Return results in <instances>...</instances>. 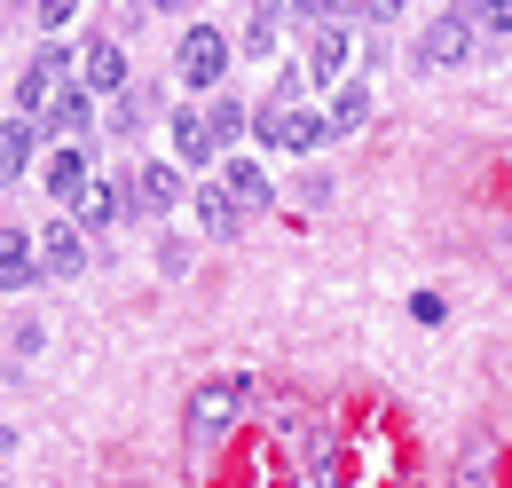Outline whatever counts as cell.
<instances>
[{
	"label": "cell",
	"mask_w": 512,
	"mask_h": 488,
	"mask_svg": "<svg viewBox=\"0 0 512 488\" xmlns=\"http://www.w3.org/2000/svg\"><path fill=\"white\" fill-rule=\"evenodd\" d=\"M229 56H237V48H229V32H221V24H190V32H182V48H174L182 79H190V87H213V95H221V79H229Z\"/></svg>",
	"instance_id": "3957f363"
},
{
	"label": "cell",
	"mask_w": 512,
	"mask_h": 488,
	"mask_svg": "<svg viewBox=\"0 0 512 488\" xmlns=\"http://www.w3.org/2000/svg\"><path fill=\"white\" fill-rule=\"evenodd\" d=\"M32 158H40V126H32V119H8V126H0V174H8V182H24V166H32Z\"/></svg>",
	"instance_id": "4fadbf2b"
},
{
	"label": "cell",
	"mask_w": 512,
	"mask_h": 488,
	"mask_svg": "<svg viewBox=\"0 0 512 488\" xmlns=\"http://www.w3.org/2000/svg\"><path fill=\"white\" fill-rule=\"evenodd\" d=\"M119 213H134V205H127V182H95L87 197H79V229H111Z\"/></svg>",
	"instance_id": "9a60e30c"
},
{
	"label": "cell",
	"mask_w": 512,
	"mask_h": 488,
	"mask_svg": "<svg viewBox=\"0 0 512 488\" xmlns=\"http://www.w3.org/2000/svg\"><path fill=\"white\" fill-rule=\"evenodd\" d=\"M473 24H481V32H497V40H505V32H512V0H481V8H473Z\"/></svg>",
	"instance_id": "44dd1931"
},
{
	"label": "cell",
	"mask_w": 512,
	"mask_h": 488,
	"mask_svg": "<svg viewBox=\"0 0 512 488\" xmlns=\"http://www.w3.org/2000/svg\"><path fill=\"white\" fill-rule=\"evenodd\" d=\"M410 315H418V323H426V331H434V323H442L449 307H442V292H418V300H410Z\"/></svg>",
	"instance_id": "603a6c76"
},
{
	"label": "cell",
	"mask_w": 512,
	"mask_h": 488,
	"mask_svg": "<svg viewBox=\"0 0 512 488\" xmlns=\"http://www.w3.org/2000/svg\"><path fill=\"white\" fill-rule=\"evenodd\" d=\"M71 48H56V40H48V48H40V56L24 63V79H16V119H40V111H56V79H64L71 71Z\"/></svg>",
	"instance_id": "277c9868"
},
{
	"label": "cell",
	"mask_w": 512,
	"mask_h": 488,
	"mask_svg": "<svg viewBox=\"0 0 512 488\" xmlns=\"http://www.w3.org/2000/svg\"><path fill=\"white\" fill-rule=\"evenodd\" d=\"M48 126L71 134V150H79V142H87V126H95V95H87V87H64V95H56V111H48Z\"/></svg>",
	"instance_id": "5bb4252c"
},
{
	"label": "cell",
	"mask_w": 512,
	"mask_h": 488,
	"mask_svg": "<svg viewBox=\"0 0 512 488\" xmlns=\"http://www.w3.org/2000/svg\"><path fill=\"white\" fill-rule=\"evenodd\" d=\"M40 276V237H24V229H0V284L8 292H24Z\"/></svg>",
	"instance_id": "8fae6325"
},
{
	"label": "cell",
	"mask_w": 512,
	"mask_h": 488,
	"mask_svg": "<svg viewBox=\"0 0 512 488\" xmlns=\"http://www.w3.org/2000/svg\"><path fill=\"white\" fill-rule=\"evenodd\" d=\"M245 394H253V378H213V386H197L190 410H182V433H190V441H213V433H229V418L245 410Z\"/></svg>",
	"instance_id": "7a4b0ae2"
},
{
	"label": "cell",
	"mask_w": 512,
	"mask_h": 488,
	"mask_svg": "<svg viewBox=\"0 0 512 488\" xmlns=\"http://www.w3.org/2000/svg\"><path fill=\"white\" fill-rule=\"evenodd\" d=\"M323 119H331V134H355V126L371 119V87H363V79H347V87L331 95V111H323Z\"/></svg>",
	"instance_id": "ac0fdd59"
},
{
	"label": "cell",
	"mask_w": 512,
	"mask_h": 488,
	"mask_svg": "<svg viewBox=\"0 0 512 488\" xmlns=\"http://www.w3.org/2000/svg\"><path fill=\"white\" fill-rule=\"evenodd\" d=\"M87 189H95V166H87V150H56V158H48V197L79 205Z\"/></svg>",
	"instance_id": "7c38bea8"
},
{
	"label": "cell",
	"mask_w": 512,
	"mask_h": 488,
	"mask_svg": "<svg viewBox=\"0 0 512 488\" xmlns=\"http://www.w3.org/2000/svg\"><path fill=\"white\" fill-rule=\"evenodd\" d=\"M253 134L276 142V150H323V142H331V119H323V111H276V103H260Z\"/></svg>",
	"instance_id": "5b68a950"
},
{
	"label": "cell",
	"mask_w": 512,
	"mask_h": 488,
	"mask_svg": "<svg viewBox=\"0 0 512 488\" xmlns=\"http://www.w3.org/2000/svg\"><path fill=\"white\" fill-rule=\"evenodd\" d=\"M174 150H182V166H213V150H221V142H213L205 111H182V119H174Z\"/></svg>",
	"instance_id": "e0dca14e"
},
{
	"label": "cell",
	"mask_w": 512,
	"mask_h": 488,
	"mask_svg": "<svg viewBox=\"0 0 512 488\" xmlns=\"http://www.w3.org/2000/svg\"><path fill=\"white\" fill-rule=\"evenodd\" d=\"M174 197H182V174H174V166H158V158L127 174V205H134V213H166Z\"/></svg>",
	"instance_id": "30bf717a"
},
{
	"label": "cell",
	"mask_w": 512,
	"mask_h": 488,
	"mask_svg": "<svg viewBox=\"0 0 512 488\" xmlns=\"http://www.w3.org/2000/svg\"><path fill=\"white\" fill-rule=\"evenodd\" d=\"M40 268H48V276H79V268H87V229H79V221H48V229H40Z\"/></svg>",
	"instance_id": "9c48e42d"
},
{
	"label": "cell",
	"mask_w": 512,
	"mask_h": 488,
	"mask_svg": "<svg viewBox=\"0 0 512 488\" xmlns=\"http://www.w3.org/2000/svg\"><path fill=\"white\" fill-rule=\"evenodd\" d=\"M221 189H229V205H237L245 221H253V213H268V205H276V182L260 174L253 158H229V166H221Z\"/></svg>",
	"instance_id": "ba28073f"
},
{
	"label": "cell",
	"mask_w": 512,
	"mask_h": 488,
	"mask_svg": "<svg viewBox=\"0 0 512 488\" xmlns=\"http://www.w3.org/2000/svg\"><path fill=\"white\" fill-rule=\"evenodd\" d=\"M347 63H355V32H347V16H339V24H323V32H316V48H308V79L339 95V87H347V79H339Z\"/></svg>",
	"instance_id": "8992f818"
},
{
	"label": "cell",
	"mask_w": 512,
	"mask_h": 488,
	"mask_svg": "<svg viewBox=\"0 0 512 488\" xmlns=\"http://www.w3.org/2000/svg\"><path fill=\"white\" fill-rule=\"evenodd\" d=\"M308 457H316V488H339V457H331V441H308Z\"/></svg>",
	"instance_id": "7402d4cb"
},
{
	"label": "cell",
	"mask_w": 512,
	"mask_h": 488,
	"mask_svg": "<svg viewBox=\"0 0 512 488\" xmlns=\"http://www.w3.org/2000/svg\"><path fill=\"white\" fill-rule=\"evenodd\" d=\"M276 32H284V8H268V0H260L253 24H245V56H276Z\"/></svg>",
	"instance_id": "ffe728a7"
},
{
	"label": "cell",
	"mask_w": 512,
	"mask_h": 488,
	"mask_svg": "<svg viewBox=\"0 0 512 488\" xmlns=\"http://www.w3.org/2000/svg\"><path fill=\"white\" fill-rule=\"evenodd\" d=\"M197 221H205V237H237V229H245V213L229 205V189H221V182L197 189Z\"/></svg>",
	"instance_id": "2e32d148"
},
{
	"label": "cell",
	"mask_w": 512,
	"mask_h": 488,
	"mask_svg": "<svg viewBox=\"0 0 512 488\" xmlns=\"http://www.w3.org/2000/svg\"><path fill=\"white\" fill-rule=\"evenodd\" d=\"M205 126H213V142L229 150V142L245 134V103H237V95H213V103H205Z\"/></svg>",
	"instance_id": "d6986e66"
},
{
	"label": "cell",
	"mask_w": 512,
	"mask_h": 488,
	"mask_svg": "<svg viewBox=\"0 0 512 488\" xmlns=\"http://www.w3.org/2000/svg\"><path fill=\"white\" fill-rule=\"evenodd\" d=\"M473 48H481L473 8H442V16L418 32V63H426V71H457V63H473Z\"/></svg>",
	"instance_id": "6da1fadb"
},
{
	"label": "cell",
	"mask_w": 512,
	"mask_h": 488,
	"mask_svg": "<svg viewBox=\"0 0 512 488\" xmlns=\"http://www.w3.org/2000/svg\"><path fill=\"white\" fill-rule=\"evenodd\" d=\"M300 205H331V174H300Z\"/></svg>",
	"instance_id": "cb8c5ba5"
},
{
	"label": "cell",
	"mask_w": 512,
	"mask_h": 488,
	"mask_svg": "<svg viewBox=\"0 0 512 488\" xmlns=\"http://www.w3.org/2000/svg\"><path fill=\"white\" fill-rule=\"evenodd\" d=\"M79 87L87 95H127V48L119 40H87L79 48Z\"/></svg>",
	"instance_id": "52a82bcc"
}]
</instances>
